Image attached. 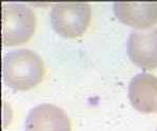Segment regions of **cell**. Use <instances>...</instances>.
<instances>
[{
  "label": "cell",
  "instance_id": "obj_2",
  "mask_svg": "<svg viewBox=\"0 0 157 131\" xmlns=\"http://www.w3.org/2000/svg\"><path fill=\"white\" fill-rule=\"evenodd\" d=\"M1 35L4 46L26 42L36 29V16L28 6L17 2L3 3L1 9Z\"/></svg>",
  "mask_w": 157,
  "mask_h": 131
},
{
  "label": "cell",
  "instance_id": "obj_4",
  "mask_svg": "<svg viewBox=\"0 0 157 131\" xmlns=\"http://www.w3.org/2000/svg\"><path fill=\"white\" fill-rule=\"evenodd\" d=\"M127 52L130 59L144 70L157 68V28L137 31L129 35Z\"/></svg>",
  "mask_w": 157,
  "mask_h": 131
},
{
  "label": "cell",
  "instance_id": "obj_3",
  "mask_svg": "<svg viewBox=\"0 0 157 131\" xmlns=\"http://www.w3.org/2000/svg\"><path fill=\"white\" fill-rule=\"evenodd\" d=\"M51 22L62 37H79L91 21V6L86 2H58L51 10Z\"/></svg>",
  "mask_w": 157,
  "mask_h": 131
},
{
  "label": "cell",
  "instance_id": "obj_6",
  "mask_svg": "<svg viewBox=\"0 0 157 131\" xmlns=\"http://www.w3.org/2000/svg\"><path fill=\"white\" fill-rule=\"evenodd\" d=\"M128 95L132 106L142 113H152L157 109V77L140 73L131 79Z\"/></svg>",
  "mask_w": 157,
  "mask_h": 131
},
{
  "label": "cell",
  "instance_id": "obj_1",
  "mask_svg": "<svg viewBox=\"0 0 157 131\" xmlns=\"http://www.w3.org/2000/svg\"><path fill=\"white\" fill-rule=\"evenodd\" d=\"M42 58L28 49L10 51L3 57V81L10 88L26 91L40 84L44 75Z\"/></svg>",
  "mask_w": 157,
  "mask_h": 131
},
{
  "label": "cell",
  "instance_id": "obj_7",
  "mask_svg": "<svg viewBox=\"0 0 157 131\" xmlns=\"http://www.w3.org/2000/svg\"><path fill=\"white\" fill-rule=\"evenodd\" d=\"M115 16L122 23L147 29L157 22V2H115Z\"/></svg>",
  "mask_w": 157,
  "mask_h": 131
},
{
  "label": "cell",
  "instance_id": "obj_5",
  "mask_svg": "<svg viewBox=\"0 0 157 131\" xmlns=\"http://www.w3.org/2000/svg\"><path fill=\"white\" fill-rule=\"evenodd\" d=\"M25 131H71V121L59 107L40 104L29 112Z\"/></svg>",
  "mask_w": 157,
  "mask_h": 131
},
{
  "label": "cell",
  "instance_id": "obj_8",
  "mask_svg": "<svg viewBox=\"0 0 157 131\" xmlns=\"http://www.w3.org/2000/svg\"><path fill=\"white\" fill-rule=\"evenodd\" d=\"M156 131H157V130H156Z\"/></svg>",
  "mask_w": 157,
  "mask_h": 131
}]
</instances>
